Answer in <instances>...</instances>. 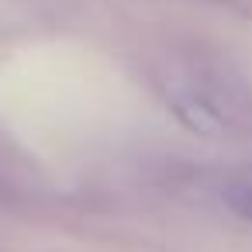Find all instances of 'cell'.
<instances>
[{"label": "cell", "mask_w": 252, "mask_h": 252, "mask_svg": "<svg viewBox=\"0 0 252 252\" xmlns=\"http://www.w3.org/2000/svg\"><path fill=\"white\" fill-rule=\"evenodd\" d=\"M224 204L252 224V180H235L224 187Z\"/></svg>", "instance_id": "cell-1"}]
</instances>
